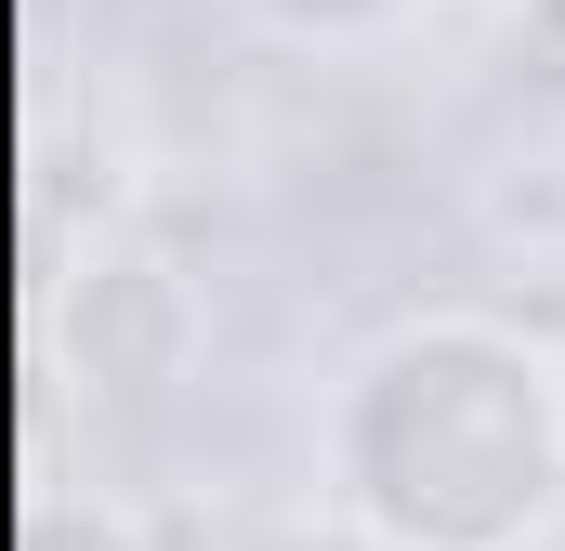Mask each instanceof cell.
<instances>
[{"instance_id":"1","label":"cell","mask_w":565,"mask_h":551,"mask_svg":"<svg viewBox=\"0 0 565 551\" xmlns=\"http://www.w3.org/2000/svg\"><path fill=\"white\" fill-rule=\"evenodd\" d=\"M316 499L355 551H553L565 355L500 315L382 328L316 408Z\"/></svg>"},{"instance_id":"3","label":"cell","mask_w":565,"mask_h":551,"mask_svg":"<svg viewBox=\"0 0 565 551\" xmlns=\"http://www.w3.org/2000/svg\"><path fill=\"white\" fill-rule=\"evenodd\" d=\"M237 13H264L277 40H395L422 0H237Z\"/></svg>"},{"instance_id":"2","label":"cell","mask_w":565,"mask_h":551,"mask_svg":"<svg viewBox=\"0 0 565 551\" xmlns=\"http://www.w3.org/2000/svg\"><path fill=\"white\" fill-rule=\"evenodd\" d=\"M26 551H158V539H145L132 499H106V486H40L26 499Z\"/></svg>"}]
</instances>
